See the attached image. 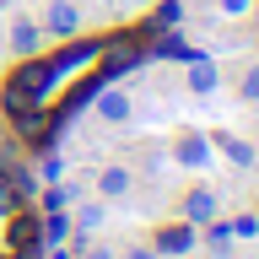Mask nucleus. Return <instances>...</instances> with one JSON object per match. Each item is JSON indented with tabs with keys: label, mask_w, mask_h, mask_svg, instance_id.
I'll list each match as a JSON object with an SVG mask.
<instances>
[{
	"label": "nucleus",
	"mask_w": 259,
	"mask_h": 259,
	"mask_svg": "<svg viewBox=\"0 0 259 259\" xmlns=\"http://www.w3.org/2000/svg\"><path fill=\"white\" fill-rule=\"evenodd\" d=\"M49 216H54V210H49ZM65 238H70V222L54 216V222H49V243H65Z\"/></svg>",
	"instance_id": "12"
},
{
	"label": "nucleus",
	"mask_w": 259,
	"mask_h": 259,
	"mask_svg": "<svg viewBox=\"0 0 259 259\" xmlns=\"http://www.w3.org/2000/svg\"><path fill=\"white\" fill-rule=\"evenodd\" d=\"M254 22H259V0H254Z\"/></svg>",
	"instance_id": "19"
},
{
	"label": "nucleus",
	"mask_w": 259,
	"mask_h": 259,
	"mask_svg": "<svg viewBox=\"0 0 259 259\" xmlns=\"http://www.w3.org/2000/svg\"><path fill=\"white\" fill-rule=\"evenodd\" d=\"M124 259H162V254H157V248H130Z\"/></svg>",
	"instance_id": "15"
},
{
	"label": "nucleus",
	"mask_w": 259,
	"mask_h": 259,
	"mask_svg": "<svg viewBox=\"0 0 259 259\" xmlns=\"http://www.w3.org/2000/svg\"><path fill=\"white\" fill-rule=\"evenodd\" d=\"M254 0H222V11H248Z\"/></svg>",
	"instance_id": "16"
},
{
	"label": "nucleus",
	"mask_w": 259,
	"mask_h": 259,
	"mask_svg": "<svg viewBox=\"0 0 259 259\" xmlns=\"http://www.w3.org/2000/svg\"><path fill=\"white\" fill-rule=\"evenodd\" d=\"M44 27L54 32V38H76L81 32V6L76 0H49L44 6Z\"/></svg>",
	"instance_id": "3"
},
{
	"label": "nucleus",
	"mask_w": 259,
	"mask_h": 259,
	"mask_svg": "<svg viewBox=\"0 0 259 259\" xmlns=\"http://www.w3.org/2000/svg\"><path fill=\"white\" fill-rule=\"evenodd\" d=\"M44 205H49V210H65V205H70V189H49Z\"/></svg>",
	"instance_id": "13"
},
{
	"label": "nucleus",
	"mask_w": 259,
	"mask_h": 259,
	"mask_svg": "<svg viewBox=\"0 0 259 259\" xmlns=\"http://www.w3.org/2000/svg\"><path fill=\"white\" fill-rule=\"evenodd\" d=\"M70 227H76V232H92V227H103V205H81Z\"/></svg>",
	"instance_id": "11"
},
{
	"label": "nucleus",
	"mask_w": 259,
	"mask_h": 259,
	"mask_svg": "<svg viewBox=\"0 0 259 259\" xmlns=\"http://www.w3.org/2000/svg\"><path fill=\"white\" fill-rule=\"evenodd\" d=\"M216 87H222V70H216V65L210 60H189V92H216Z\"/></svg>",
	"instance_id": "8"
},
{
	"label": "nucleus",
	"mask_w": 259,
	"mask_h": 259,
	"mask_svg": "<svg viewBox=\"0 0 259 259\" xmlns=\"http://www.w3.org/2000/svg\"><path fill=\"white\" fill-rule=\"evenodd\" d=\"M210 146H216L232 167H254V146L243 141V135H210Z\"/></svg>",
	"instance_id": "7"
},
{
	"label": "nucleus",
	"mask_w": 259,
	"mask_h": 259,
	"mask_svg": "<svg viewBox=\"0 0 259 259\" xmlns=\"http://www.w3.org/2000/svg\"><path fill=\"white\" fill-rule=\"evenodd\" d=\"M194 243H200V238H194V227H189V222H167V227L157 232V243H151V248H157L162 259H189V254H194Z\"/></svg>",
	"instance_id": "2"
},
{
	"label": "nucleus",
	"mask_w": 259,
	"mask_h": 259,
	"mask_svg": "<svg viewBox=\"0 0 259 259\" xmlns=\"http://www.w3.org/2000/svg\"><path fill=\"white\" fill-rule=\"evenodd\" d=\"M87 259H119V254H113V248H92Z\"/></svg>",
	"instance_id": "17"
},
{
	"label": "nucleus",
	"mask_w": 259,
	"mask_h": 259,
	"mask_svg": "<svg viewBox=\"0 0 259 259\" xmlns=\"http://www.w3.org/2000/svg\"><path fill=\"white\" fill-rule=\"evenodd\" d=\"M184 222H189V227L216 222V189H189V194H184Z\"/></svg>",
	"instance_id": "5"
},
{
	"label": "nucleus",
	"mask_w": 259,
	"mask_h": 259,
	"mask_svg": "<svg viewBox=\"0 0 259 259\" xmlns=\"http://www.w3.org/2000/svg\"><path fill=\"white\" fill-rule=\"evenodd\" d=\"M205 135H200V130H184V135H178V146H173V157L184 162V167H205L210 162V151H205Z\"/></svg>",
	"instance_id": "6"
},
{
	"label": "nucleus",
	"mask_w": 259,
	"mask_h": 259,
	"mask_svg": "<svg viewBox=\"0 0 259 259\" xmlns=\"http://www.w3.org/2000/svg\"><path fill=\"white\" fill-rule=\"evenodd\" d=\"M243 97H248V103H254V97H259V65H254V70H248V76H243Z\"/></svg>",
	"instance_id": "14"
},
{
	"label": "nucleus",
	"mask_w": 259,
	"mask_h": 259,
	"mask_svg": "<svg viewBox=\"0 0 259 259\" xmlns=\"http://www.w3.org/2000/svg\"><path fill=\"white\" fill-rule=\"evenodd\" d=\"M11 49H16V54H32V49H38V22L22 16V22L11 27Z\"/></svg>",
	"instance_id": "10"
},
{
	"label": "nucleus",
	"mask_w": 259,
	"mask_h": 259,
	"mask_svg": "<svg viewBox=\"0 0 259 259\" xmlns=\"http://www.w3.org/2000/svg\"><path fill=\"white\" fill-rule=\"evenodd\" d=\"M130 189H135V173H130L124 162H113V167L97 173V200H124Z\"/></svg>",
	"instance_id": "4"
},
{
	"label": "nucleus",
	"mask_w": 259,
	"mask_h": 259,
	"mask_svg": "<svg viewBox=\"0 0 259 259\" xmlns=\"http://www.w3.org/2000/svg\"><path fill=\"white\" fill-rule=\"evenodd\" d=\"M0 103H6V113L32 108V103H49V60L11 65V76H6V92H0Z\"/></svg>",
	"instance_id": "1"
},
{
	"label": "nucleus",
	"mask_w": 259,
	"mask_h": 259,
	"mask_svg": "<svg viewBox=\"0 0 259 259\" xmlns=\"http://www.w3.org/2000/svg\"><path fill=\"white\" fill-rule=\"evenodd\" d=\"M97 119L124 124V119H130V97H124V92H103V97H97Z\"/></svg>",
	"instance_id": "9"
},
{
	"label": "nucleus",
	"mask_w": 259,
	"mask_h": 259,
	"mask_svg": "<svg viewBox=\"0 0 259 259\" xmlns=\"http://www.w3.org/2000/svg\"><path fill=\"white\" fill-rule=\"evenodd\" d=\"M49 259H70V248H60V254H49Z\"/></svg>",
	"instance_id": "18"
}]
</instances>
